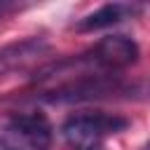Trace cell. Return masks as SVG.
Wrapping results in <instances>:
<instances>
[{"instance_id": "6da1fadb", "label": "cell", "mask_w": 150, "mask_h": 150, "mask_svg": "<svg viewBox=\"0 0 150 150\" xmlns=\"http://www.w3.org/2000/svg\"><path fill=\"white\" fill-rule=\"evenodd\" d=\"M129 127L127 117L110 112H80L61 124V138L70 150H103V141Z\"/></svg>"}, {"instance_id": "52a82bcc", "label": "cell", "mask_w": 150, "mask_h": 150, "mask_svg": "<svg viewBox=\"0 0 150 150\" xmlns=\"http://www.w3.org/2000/svg\"><path fill=\"white\" fill-rule=\"evenodd\" d=\"M143 150H150V141H148V143H145V145H143Z\"/></svg>"}, {"instance_id": "3957f363", "label": "cell", "mask_w": 150, "mask_h": 150, "mask_svg": "<svg viewBox=\"0 0 150 150\" xmlns=\"http://www.w3.org/2000/svg\"><path fill=\"white\" fill-rule=\"evenodd\" d=\"M94 66L105 75H120L138 61V45L127 35H105L87 49Z\"/></svg>"}, {"instance_id": "7a4b0ae2", "label": "cell", "mask_w": 150, "mask_h": 150, "mask_svg": "<svg viewBox=\"0 0 150 150\" xmlns=\"http://www.w3.org/2000/svg\"><path fill=\"white\" fill-rule=\"evenodd\" d=\"M54 129L45 112H16L0 127V150H52Z\"/></svg>"}, {"instance_id": "277c9868", "label": "cell", "mask_w": 150, "mask_h": 150, "mask_svg": "<svg viewBox=\"0 0 150 150\" xmlns=\"http://www.w3.org/2000/svg\"><path fill=\"white\" fill-rule=\"evenodd\" d=\"M143 7L141 5H129V2H108L103 7H98L96 12L82 16L75 23V30L80 33H91V30H101L108 26H115L124 19H134L136 14H141Z\"/></svg>"}, {"instance_id": "8992f818", "label": "cell", "mask_w": 150, "mask_h": 150, "mask_svg": "<svg viewBox=\"0 0 150 150\" xmlns=\"http://www.w3.org/2000/svg\"><path fill=\"white\" fill-rule=\"evenodd\" d=\"M21 9V5H14V2H0V21L5 19V16H9L12 12H19Z\"/></svg>"}, {"instance_id": "5b68a950", "label": "cell", "mask_w": 150, "mask_h": 150, "mask_svg": "<svg viewBox=\"0 0 150 150\" xmlns=\"http://www.w3.org/2000/svg\"><path fill=\"white\" fill-rule=\"evenodd\" d=\"M47 49H49V45L42 38H26L21 42H14V45L2 47L0 49V75L30 63L33 59L42 56Z\"/></svg>"}]
</instances>
